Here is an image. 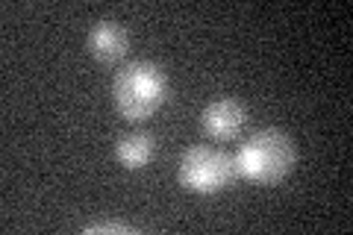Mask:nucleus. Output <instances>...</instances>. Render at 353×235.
Returning <instances> with one entry per match:
<instances>
[{"instance_id":"obj_2","label":"nucleus","mask_w":353,"mask_h":235,"mask_svg":"<svg viewBox=\"0 0 353 235\" xmlns=\"http://www.w3.org/2000/svg\"><path fill=\"white\" fill-rule=\"evenodd\" d=\"M297 165V147L283 130H259L239 144L233 156L236 176L253 185H274L285 180Z\"/></svg>"},{"instance_id":"obj_7","label":"nucleus","mask_w":353,"mask_h":235,"mask_svg":"<svg viewBox=\"0 0 353 235\" xmlns=\"http://www.w3.org/2000/svg\"><path fill=\"white\" fill-rule=\"evenodd\" d=\"M83 232H136L130 223H118V221H94L83 227Z\"/></svg>"},{"instance_id":"obj_4","label":"nucleus","mask_w":353,"mask_h":235,"mask_svg":"<svg viewBox=\"0 0 353 235\" xmlns=\"http://www.w3.org/2000/svg\"><path fill=\"white\" fill-rule=\"evenodd\" d=\"M245 121H248V109L241 106L236 97H215V100H209L201 112L203 132L218 141L236 139L239 132L245 130Z\"/></svg>"},{"instance_id":"obj_3","label":"nucleus","mask_w":353,"mask_h":235,"mask_svg":"<svg viewBox=\"0 0 353 235\" xmlns=\"http://www.w3.org/2000/svg\"><path fill=\"white\" fill-rule=\"evenodd\" d=\"M236 167H233V156H227L224 150L212 147V144H192L185 147L176 165V180L185 192L192 194H218L233 183Z\"/></svg>"},{"instance_id":"obj_5","label":"nucleus","mask_w":353,"mask_h":235,"mask_svg":"<svg viewBox=\"0 0 353 235\" xmlns=\"http://www.w3.org/2000/svg\"><path fill=\"white\" fill-rule=\"evenodd\" d=\"M85 48L97 62H118L130 53V32L115 18L94 21L85 32Z\"/></svg>"},{"instance_id":"obj_1","label":"nucleus","mask_w":353,"mask_h":235,"mask_svg":"<svg viewBox=\"0 0 353 235\" xmlns=\"http://www.w3.org/2000/svg\"><path fill=\"white\" fill-rule=\"evenodd\" d=\"M168 97V76L150 59H132L112 76V103L121 118L141 124Z\"/></svg>"},{"instance_id":"obj_6","label":"nucleus","mask_w":353,"mask_h":235,"mask_svg":"<svg viewBox=\"0 0 353 235\" xmlns=\"http://www.w3.org/2000/svg\"><path fill=\"white\" fill-rule=\"evenodd\" d=\"M157 147H159V141L148 130L121 132L115 141V159H118V165H124L127 171H141V167L157 156Z\"/></svg>"}]
</instances>
